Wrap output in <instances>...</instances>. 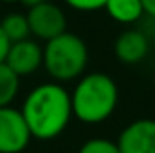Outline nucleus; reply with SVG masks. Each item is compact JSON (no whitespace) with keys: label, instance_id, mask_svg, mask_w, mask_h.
Masks as SVG:
<instances>
[{"label":"nucleus","instance_id":"obj_8","mask_svg":"<svg viewBox=\"0 0 155 153\" xmlns=\"http://www.w3.org/2000/svg\"><path fill=\"white\" fill-rule=\"evenodd\" d=\"M150 52L148 36L139 29H126L119 33L114 41V54L124 65H137L141 63Z\"/></svg>","mask_w":155,"mask_h":153},{"label":"nucleus","instance_id":"obj_4","mask_svg":"<svg viewBox=\"0 0 155 153\" xmlns=\"http://www.w3.org/2000/svg\"><path fill=\"white\" fill-rule=\"evenodd\" d=\"M25 16L29 22L31 36L41 41H49L67 31V16L63 9L49 0L41 2L35 7H29Z\"/></svg>","mask_w":155,"mask_h":153},{"label":"nucleus","instance_id":"obj_9","mask_svg":"<svg viewBox=\"0 0 155 153\" xmlns=\"http://www.w3.org/2000/svg\"><path fill=\"white\" fill-rule=\"evenodd\" d=\"M107 15L123 25L135 24L143 18V4L141 0H107L105 7Z\"/></svg>","mask_w":155,"mask_h":153},{"label":"nucleus","instance_id":"obj_6","mask_svg":"<svg viewBox=\"0 0 155 153\" xmlns=\"http://www.w3.org/2000/svg\"><path fill=\"white\" fill-rule=\"evenodd\" d=\"M121 153H155V119H137L117 137Z\"/></svg>","mask_w":155,"mask_h":153},{"label":"nucleus","instance_id":"obj_15","mask_svg":"<svg viewBox=\"0 0 155 153\" xmlns=\"http://www.w3.org/2000/svg\"><path fill=\"white\" fill-rule=\"evenodd\" d=\"M141 4H143L144 15H148L150 18L155 20V0H141Z\"/></svg>","mask_w":155,"mask_h":153},{"label":"nucleus","instance_id":"obj_5","mask_svg":"<svg viewBox=\"0 0 155 153\" xmlns=\"http://www.w3.org/2000/svg\"><path fill=\"white\" fill-rule=\"evenodd\" d=\"M31 139L22 112L13 106H0V153H22Z\"/></svg>","mask_w":155,"mask_h":153},{"label":"nucleus","instance_id":"obj_17","mask_svg":"<svg viewBox=\"0 0 155 153\" xmlns=\"http://www.w3.org/2000/svg\"><path fill=\"white\" fill-rule=\"evenodd\" d=\"M2 2H20V0H2Z\"/></svg>","mask_w":155,"mask_h":153},{"label":"nucleus","instance_id":"obj_12","mask_svg":"<svg viewBox=\"0 0 155 153\" xmlns=\"http://www.w3.org/2000/svg\"><path fill=\"white\" fill-rule=\"evenodd\" d=\"M78 153H121L117 148L116 141H110L107 137H92L88 141H85Z\"/></svg>","mask_w":155,"mask_h":153},{"label":"nucleus","instance_id":"obj_11","mask_svg":"<svg viewBox=\"0 0 155 153\" xmlns=\"http://www.w3.org/2000/svg\"><path fill=\"white\" fill-rule=\"evenodd\" d=\"M20 90V77L4 61L0 63V106H11Z\"/></svg>","mask_w":155,"mask_h":153},{"label":"nucleus","instance_id":"obj_1","mask_svg":"<svg viewBox=\"0 0 155 153\" xmlns=\"http://www.w3.org/2000/svg\"><path fill=\"white\" fill-rule=\"evenodd\" d=\"M24 121L33 139L52 141L65 132L72 115L71 92L56 81L35 86L22 105Z\"/></svg>","mask_w":155,"mask_h":153},{"label":"nucleus","instance_id":"obj_7","mask_svg":"<svg viewBox=\"0 0 155 153\" xmlns=\"http://www.w3.org/2000/svg\"><path fill=\"white\" fill-rule=\"evenodd\" d=\"M4 63L18 77L31 76L40 67H43V47H40L38 41L31 38L15 41L9 45Z\"/></svg>","mask_w":155,"mask_h":153},{"label":"nucleus","instance_id":"obj_13","mask_svg":"<svg viewBox=\"0 0 155 153\" xmlns=\"http://www.w3.org/2000/svg\"><path fill=\"white\" fill-rule=\"evenodd\" d=\"M65 4L74 9V11H83V13H92L97 9H103L107 0H65Z\"/></svg>","mask_w":155,"mask_h":153},{"label":"nucleus","instance_id":"obj_10","mask_svg":"<svg viewBox=\"0 0 155 153\" xmlns=\"http://www.w3.org/2000/svg\"><path fill=\"white\" fill-rule=\"evenodd\" d=\"M0 27H2L5 38L9 40V43L22 41V40H27L31 36L27 16L22 15V13H9V15H5L0 20Z\"/></svg>","mask_w":155,"mask_h":153},{"label":"nucleus","instance_id":"obj_14","mask_svg":"<svg viewBox=\"0 0 155 153\" xmlns=\"http://www.w3.org/2000/svg\"><path fill=\"white\" fill-rule=\"evenodd\" d=\"M9 40L5 38V34H4V31H2V27H0V63L5 60V56H7V50H9Z\"/></svg>","mask_w":155,"mask_h":153},{"label":"nucleus","instance_id":"obj_16","mask_svg":"<svg viewBox=\"0 0 155 153\" xmlns=\"http://www.w3.org/2000/svg\"><path fill=\"white\" fill-rule=\"evenodd\" d=\"M20 2L29 9V7H35V5H38V4H41V2H47V0H20Z\"/></svg>","mask_w":155,"mask_h":153},{"label":"nucleus","instance_id":"obj_3","mask_svg":"<svg viewBox=\"0 0 155 153\" xmlns=\"http://www.w3.org/2000/svg\"><path fill=\"white\" fill-rule=\"evenodd\" d=\"M88 65V47L85 40L74 33H61L45 41L43 69L56 83L79 79Z\"/></svg>","mask_w":155,"mask_h":153},{"label":"nucleus","instance_id":"obj_2","mask_svg":"<svg viewBox=\"0 0 155 153\" xmlns=\"http://www.w3.org/2000/svg\"><path fill=\"white\" fill-rule=\"evenodd\" d=\"M119 90L105 72L83 74L71 92L72 115L85 124H99L116 112Z\"/></svg>","mask_w":155,"mask_h":153}]
</instances>
